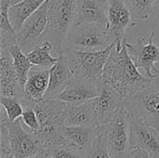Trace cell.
Here are the masks:
<instances>
[{
    "label": "cell",
    "instance_id": "6da1fadb",
    "mask_svg": "<svg viewBox=\"0 0 159 158\" xmlns=\"http://www.w3.org/2000/svg\"><path fill=\"white\" fill-rule=\"evenodd\" d=\"M153 78L142 74L131 60L126 41H117L103 70V84L112 88L126 102L143 89Z\"/></svg>",
    "mask_w": 159,
    "mask_h": 158
},
{
    "label": "cell",
    "instance_id": "7a4b0ae2",
    "mask_svg": "<svg viewBox=\"0 0 159 158\" xmlns=\"http://www.w3.org/2000/svg\"><path fill=\"white\" fill-rule=\"evenodd\" d=\"M116 43L114 42L106 48L96 51L78 50L66 47L63 54L74 78L88 81L102 88L104 66Z\"/></svg>",
    "mask_w": 159,
    "mask_h": 158
},
{
    "label": "cell",
    "instance_id": "3957f363",
    "mask_svg": "<svg viewBox=\"0 0 159 158\" xmlns=\"http://www.w3.org/2000/svg\"><path fill=\"white\" fill-rule=\"evenodd\" d=\"M77 0H48V24L42 41H49L58 56L64 51L66 38L75 24Z\"/></svg>",
    "mask_w": 159,
    "mask_h": 158
},
{
    "label": "cell",
    "instance_id": "277c9868",
    "mask_svg": "<svg viewBox=\"0 0 159 158\" xmlns=\"http://www.w3.org/2000/svg\"><path fill=\"white\" fill-rule=\"evenodd\" d=\"M33 107L40 123V129L34 134L43 148L64 143L62 129L65 126L67 103L58 99L44 100L34 104Z\"/></svg>",
    "mask_w": 159,
    "mask_h": 158
},
{
    "label": "cell",
    "instance_id": "5b68a950",
    "mask_svg": "<svg viewBox=\"0 0 159 158\" xmlns=\"http://www.w3.org/2000/svg\"><path fill=\"white\" fill-rule=\"evenodd\" d=\"M108 151L112 158H132L130 144V112L120 108L113 118L102 125Z\"/></svg>",
    "mask_w": 159,
    "mask_h": 158
},
{
    "label": "cell",
    "instance_id": "8992f818",
    "mask_svg": "<svg viewBox=\"0 0 159 158\" xmlns=\"http://www.w3.org/2000/svg\"><path fill=\"white\" fill-rule=\"evenodd\" d=\"M113 43L106 25L100 23L74 24L68 33L65 47L96 51L104 49Z\"/></svg>",
    "mask_w": 159,
    "mask_h": 158
},
{
    "label": "cell",
    "instance_id": "52a82bcc",
    "mask_svg": "<svg viewBox=\"0 0 159 158\" xmlns=\"http://www.w3.org/2000/svg\"><path fill=\"white\" fill-rule=\"evenodd\" d=\"M125 106L130 114L159 130V76L129 99Z\"/></svg>",
    "mask_w": 159,
    "mask_h": 158
},
{
    "label": "cell",
    "instance_id": "ba28073f",
    "mask_svg": "<svg viewBox=\"0 0 159 158\" xmlns=\"http://www.w3.org/2000/svg\"><path fill=\"white\" fill-rule=\"evenodd\" d=\"M156 32L152 31L148 36L140 35L134 43L126 42L128 52L136 67L144 73L148 78L159 76V46L154 42Z\"/></svg>",
    "mask_w": 159,
    "mask_h": 158
},
{
    "label": "cell",
    "instance_id": "9c48e42d",
    "mask_svg": "<svg viewBox=\"0 0 159 158\" xmlns=\"http://www.w3.org/2000/svg\"><path fill=\"white\" fill-rule=\"evenodd\" d=\"M0 122L5 123L7 127L14 158H31L42 152L43 146L35 137V134L23 126L20 118L10 122L4 108H2Z\"/></svg>",
    "mask_w": 159,
    "mask_h": 158
},
{
    "label": "cell",
    "instance_id": "30bf717a",
    "mask_svg": "<svg viewBox=\"0 0 159 158\" xmlns=\"http://www.w3.org/2000/svg\"><path fill=\"white\" fill-rule=\"evenodd\" d=\"M48 24V0L23 23L16 34L17 43L28 54L42 42Z\"/></svg>",
    "mask_w": 159,
    "mask_h": 158
},
{
    "label": "cell",
    "instance_id": "8fae6325",
    "mask_svg": "<svg viewBox=\"0 0 159 158\" xmlns=\"http://www.w3.org/2000/svg\"><path fill=\"white\" fill-rule=\"evenodd\" d=\"M107 30L112 42L125 40L126 32L137 24L125 0H105Z\"/></svg>",
    "mask_w": 159,
    "mask_h": 158
},
{
    "label": "cell",
    "instance_id": "7c38bea8",
    "mask_svg": "<svg viewBox=\"0 0 159 158\" xmlns=\"http://www.w3.org/2000/svg\"><path fill=\"white\" fill-rule=\"evenodd\" d=\"M130 144L131 151L140 148L153 158H159V130L130 114Z\"/></svg>",
    "mask_w": 159,
    "mask_h": 158
},
{
    "label": "cell",
    "instance_id": "4fadbf2b",
    "mask_svg": "<svg viewBox=\"0 0 159 158\" xmlns=\"http://www.w3.org/2000/svg\"><path fill=\"white\" fill-rule=\"evenodd\" d=\"M49 84V69L33 66L24 85L23 97L20 99L23 107L33 106L45 100Z\"/></svg>",
    "mask_w": 159,
    "mask_h": 158
},
{
    "label": "cell",
    "instance_id": "5bb4252c",
    "mask_svg": "<svg viewBox=\"0 0 159 158\" xmlns=\"http://www.w3.org/2000/svg\"><path fill=\"white\" fill-rule=\"evenodd\" d=\"M0 90L1 96L21 99L24 89L21 87L8 50L0 49Z\"/></svg>",
    "mask_w": 159,
    "mask_h": 158
},
{
    "label": "cell",
    "instance_id": "9a60e30c",
    "mask_svg": "<svg viewBox=\"0 0 159 158\" xmlns=\"http://www.w3.org/2000/svg\"><path fill=\"white\" fill-rule=\"evenodd\" d=\"M92 101L99 125H105L108 123L116 113L125 106L123 98L105 84L102 85L99 95Z\"/></svg>",
    "mask_w": 159,
    "mask_h": 158
},
{
    "label": "cell",
    "instance_id": "2e32d148",
    "mask_svg": "<svg viewBox=\"0 0 159 158\" xmlns=\"http://www.w3.org/2000/svg\"><path fill=\"white\" fill-rule=\"evenodd\" d=\"M103 131V126H64L62 129V137L64 143L73 145L79 150L87 153L94 141Z\"/></svg>",
    "mask_w": 159,
    "mask_h": 158
},
{
    "label": "cell",
    "instance_id": "e0dca14e",
    "mask_svg": "<svg viewBox=\"0 0 159 158\" xmlns=\"http://www.w3.org/2000/svg\"><path fill=\"white\" fill-rule=\"evenodd\" d=\"M74 79L65 55L61 53L57 62L49 69V84L45 100H54Z\"/></svg>",
    "mask_w": 159,
    "mask_h": 158
},
{
    "label": "cell",
    "instance_id": "ac0fdd59",
    "mask_svg": "<svg viewBox=\"0 0 159 158\" xmlns=\"http://www.w3.org/2000/svg\"><path fill=\"white\" fill-rule=\"evenodd\" d=\"M100 91L101 88L94 84L74 78L57 99L67 104H81L96 98Z\"/></svg>",
    "mask_w": 159,
    "mask_h": 158
},
{
    "label": "cell",
    "instance_id": "d6986e66",
    "mask_svg": "<svg viewBox=\"0 0 159 158\" xmlns=\"http://www.w3.org/2000/svg\"><path fill=\"white\" fill-rule=\"evenodd\" d=\"M100 23L107 26L105 0H77L75 25Z\"/></svg>",
    "mask_w": 159,
    "mask_h": 158
},
{
    "label": "cell",
    "instance_id": "ffe728a7",
    "mask_svg": "<svg viewBox=\"0 0 159 158\" xmlns=\"http://www.w3.org/2000/svg\"><path fill=\"white\" fill-rule=\"evenodd\" d=\"M65 126H99L93 101L81 104H67Z\"/></svg>",
    "mask_w": 159,
    "mask_h": 158
},
{
    "label": "cell",
    "instance_id": "44dd1931",
    "mask_svg": "<svg viewBox=\"0 0 159 158\" xmlns=\"http://www.w3.org/2000/svg\"><path fill=\"white\" fill-rule=\"evenodd\" d=\"M47 0H23L8 8V16L10 22L18 33L24 21L32 16Z\"/></svg>",
    "mask_w": 159,
    "mask_h": 158
},
{
    "label": "cell",
    "instance_id": "7402d4cb",
    "mask_svg": "<svg viewBox=\"0 0 159 158\" xmlns=\"http://www.w3.org/2000/svg\"><path fill=\"white\" fill-rule=\"evenodd\" d=\"M2 49H7L9 51L11 57H12V61H13V65L15 67V70L17 72L20 83L21 85V87L24 89V85L25 82L27 80L28 74L30 70L32 69V67L34 66L32 64V62L30 61L28 56L26 53H24L21 48L20 47V46L18 45V43L12 44L7 47H1Z\"/></svg>",
    "mask_w": 159,
    "mask_h": 158
},
{
    "label": "cell",
    "instance_id": "603a6c76",
    "mask_svg": "<svg viewBox=\"0 0 159 158\" xmlns=\"http://www.w3.org/2000/svg\"><path fill=\"white\" fill-rule=\"evenodd\" d=\"M53 49V45L49 41L45 40L33 48L27 56L34 66L50 69L58 61V57L51 55Z\"/></svg>",
    "mask_w": 159,
    "mask_h": 158
},
{
    "label": "cell",
    "instance_id": "cb8c5ba5",
    "mask_svg": "<svg viewBox=\"0 0 159 158\" xmlns=\"http://www.w3.org/2000/svg\"><path fill=\"white\" fill-rule=\"evenodd\" d=\"M135 22L147 20L159 0H125Z\"/></svg>",
    "mask_w": 159,
    "mask_h": 158
},
{
    "label": "cell",
    "instance_id": "d4e9b609",
    "mask_svg": "<svg viewBox=\"0 0 159 158\" xmlns=\"http://www.w3.org/2000/svg\"><path fill=\"white\" fill-rule=\"evenodd\" d=\"M43 151L48 154L52 158H86V153L66 143L45 146Z\"/></svg>",
    "mask_w": 159,
    "mask_h": 158
},
{
    "label": "cell",
    "instance_id": "484cf974",
    "mask_svg": "<svg viewBox=\"0 0 159 158\" xmlns=\"http://www.w3.org/2000/svg\"><path fill=\"white\" fill-rule=\"evenodd\" d=\"M0 102L2 108H4L7 116L10 122H14L21 117L24 107L20 99L14 97L1 96Z\"/></svg>",
    "mask_w": 159,
    "mask_h": 158
},
{
    "label": "cell",
    "instance_id": "4316f807",
    "mask_svg": "<svg viewBox=\"0 0 159 158\" xmlns=\"http://www.w3.org/2000/svg\"><path fill=\"white\" fill-rule=\"evenodd\" d=\"M86 158H112L108 151L104 129L100 136L94 141L89 150L86 153Z\"/></svg>",
    "mask_w": 159,
    "mask_h": 158
},
{
    "label": "cell",
    "instance_id": "83f0119b",
    "mask_svg": "<svg viewBox=\"0 0 159 158\" xmlns=\"http://www.w3.org/2000/svg\"><path fill=\"white\" fill-rule=\"evenodd\" d=\"M20 120L23 126L30 131L35 133L40 129V123L37 114L33 106H24Z\"/></svg>",
    "mask_w": 159,
    "mask_h": 158
},
{
    "label": "cell",
    "instance_id": "f1b7e54d",
    "mask_svg": "<svg viewBox=\"0 0 159 158\" xmlns=\"http://www.w3.org/2000/svg\"><path fill=\"white\" fill-rule=\"evenodd\" d=\"M8 8H9V6L4 0H1L0 2V30L7 34L16 35L17 33L14 30L9 20Z\"/></svg>",
    "mask_w": 159,
    "mask_h": 158
},
{
    "label": "cell",
    "instance_id": "f546056e",
    "mask_svg": "<svg viewBox=\"0 0 159 158\" xmlns=\"http://www.w3.org/2000/svg\"><path fill=\"white\" fill-rule=\"evenodd\" d=\"M132 158H153L147 152L140 149V148H134L131 151Z\"/></svg>",
    "mask_w": 159,
    "mask_h": 158
},
{
    "label": "cell",
    "instance_id": "4dcf8cb0",
    "mask_svg": "<svg viewBox=\"0 0 159 158\" xmlns=\"http://www.w3.org/2000/svg\"><path fill=\"white\" fill-rule=\"evenodd\" d=\"M4 1L10 7V6H13V5H15L17 3H20V2H21L23 0H4Z\"/></svg>",
    "mask_w": 159,
    "mask_h": 158
},
{
    "label": "cell",
    "instance_id": "1f68e13d",
    "mask_svg": "<svg viewBox=\"0 0 159 158\" xmlns=\"http://www.w3.org/2000/svg\"><path fill=\"white\" fill-rule=\"evenodd\" d=\"M40 155H41V158H52L48 154H47L45 151H43L42 150V152L40 153Z\"/></svg>",
    "mask_w": 159,
    "mask_h": 158
},
{
    "label": "cell",
    "instance_id": "d6a6232c",
    "mask_svg": "<svg viewBox=\"0 0 159 158\" xmlns=\"http://www.w3.org/2000/svg\"><path fill=\"white\" fill-rule=\"evenodd\" d=\"M31 158H41V155L38 154V155H36V156H33V157Z\"/></svg>",
    "mask_w": 159,
    "mask_h": 158
},
{
    "label": "cell",
    "instance_id": "836d02e7",
    "mask_svg": "<svg viewBox=\"0 0 159 158\" xmlns=\"http://www.w3.org/2000/svg\"><path fill=\"white\" fill-rule=\"evenodd\" d=\"M157 7H158V8H159V3H158V4H157Z\"/></svg>",
    "mask_w": 159,
    "mask_h": 158
}]
</instances>
